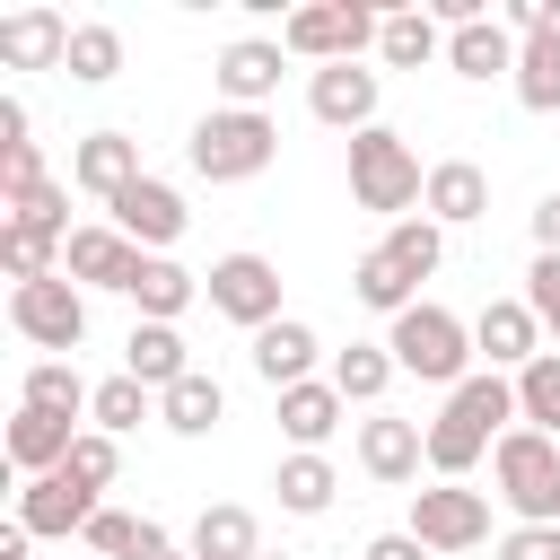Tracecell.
Masks as SVG:
<instances>
[{"mask_svg": "<svg viewBox=\"0 0 560 560\" xmlns=\"http://www.w3.org/2000/svg\"><path fill=\"white\" fill-rule=\"evenodd\" d=\"M26 140V96H0V149Z\"/></svg>", "mask_w": 560, "mask_h": 560, "instance_id": "cell-46", "label": "cell"}, {"mask_svg": "<svg viewBox=\"0 0 560 560\" xmlns=\"http://www.w3.org/2000/svg\"><path fill=\"white\" fill-rule=\"evenodd\" d=\"M472 350H481L499 376H516V368H534L551 341H542V324H534V306H525V298H490V306L472 315Z\"/></svg>", "mask_w": 560, "mask_h": 560, "instance_id": "cell-12", "label": "cell"}, {"mask_svg": "<svg viewBox=\"0 0 560 560\" xmlns=\"http://www.w3.org/2000/svg\"><path fill=\"white\" fill-rule=\"evenodd\" d=\"M131 306H140V324H175L192 298H201V271H184L175 254H140V271H131V289H122Z\"/></svg>", "mask_w": 560, "mask_h": 560, "instance_id": "cell-22", "label": "cell"}, {"mask_svg": "<svg viewBox=\"0 0 560 560\" xmlns=\"http://www.w3.org/2000/svg\"><path fill=\"white\" fill-rule=\"evenodd\" d=\"M534 254H560V192L534 201Z\"/></svg>", "mask_w": 560, "mask_h": 560, "instance_id": "cell-45", "label": "cell"}, {"mask_svg": "<svg viewBox=\"0 0 560 560\" xmlns=\"http://www.w3.org/2000/svg\"><path fill=\"white\" fill-rule=\"evenodd\" d=\"M201 298H210V315L262 332V324H280V262L271 254H219L201 271Z\"/></svg>", "mask_w": 560, "mask_h": 560, "instance_id": "cell-6", "label": "cell"}, {"mask_svg": "<svg viewBox=\"0 0 560 560\" xmlns=\"http://www.w3.org/2000/svg\"><path fill=\"white\" fill-rule=\"evenodd\" d=\"M420 210H429L438 228H472V219L490 210V175H481L472 158H438V166H429V192H420Z\"/></svg>", "mask_w": 560, "mask_h": 560, "instance_id": "cell-21", "label": "cell"}, {"mask_svg": "<svg viewBox=\"0 0 560 560\" xmlns=\"http://www.w3.org/2000/svg\"><path fill=\"white\" fill-rule=\"evenodd\" d=\"M26 542H35V534H26L18 516H9V525H0V560H26Z\"/></svg>", "mask_w": 560, "mask_h": 560, "instance_id": "cell-47", "label": "cell"}, {"mask_svg": "<svg viewBox=\"0 0 560 560\" xmlns=\"http://www.w3.org/2000/svg\"><path fill=\"white\" fill-rule=\"evenodd\" d=\"M315 359H324V341H315V324H298V315H280V324H262V332H254V376H262L271 394L306 385V376H315Z\"/></svg>", "mask_w": 560, "mask_h": 560, "instance_id": "cell-19", "label": "cell"}, {"mask_svg": "<svg viewBox=\"0 0 560 560\" xmlns=\"http://www.w3.org/2000/svg\"><path fill=\"white\" fill-rule=\"evenodd\" d=\"M0 262H9V289H26V280H52L61 271V245L52 236H26V228H0Z\"/></svg>", "mask_w": 560, "mask_h": 560, "instance_id": "cell-39", "label": "cell"}, {"mask_svg": "<svg viewBox=\"0 0 560 560\" xmlns=\"http://www.w3.org/2000/svg\"><path fill=\"white\" fill-rule=\"evenodd\" d=\"M184 551H192V560H254V551H262V525H254V508H236V499H210V508L192 516Z\"/></svg>", "mask_w": 560, "mask_h": 560, "instance_id": "cell-24", "label": "cell"}, {"mask_svg": "<svg viewBox=\"0 0 560 560\" xmlns=\"http://www.w3.org/2000/svg\"><path fill=\"white\" fill-rule=\"evenodd\" d=\"M429 192V166L411 158V140L402 131H359L350 140V201L359 210H376V219H411V201Z\"/></svg>", "mask_w": 560, "mask_h": 560, "instance_id": "cell-4", "label": "cell"}, {"mask_svg": "<svg viewBox=\"0 0 560 560\" xmlns=\"http://www.w3.org/2000/svg\"><path fill=\"white\" fill-rule=\"evenodd\" d=\"M254 560H289V551H254Z\"/></svg>", "mask_w": 560, "mask_h": 560, "instance_id": "cell-49", "label": "cell"}, {"mask_svg": "<svg viewBox=\"0 0 560 560\" xmlns=\"http://www.w3.org/2000/svg\"><path fill=\"white\" fill-rule=\"evenodd\" d=\"M105 210H114V228H122L140 254H166V245L192 228V210H184V192H175L166 175H140V184H131L122 201H105Z\"/></svg>", "mask_w": 560, "mask_h": 560, "instance_id": "cell-10", "label": "cell"}, {"mask_svg": "<svg viewBox=\"0 0 560 560\" xmlns=\"http://www.w3.org/2000/svg\"><path fill=\"white\" fill-rule=\"evenodd\" d=\"M70 446H79V420H61V411H35V402H18V420H9V464H18L26 481L61 472V464H70Z\"/></svg>", "mask_w": 560, "mask_h": 560, "instance_id": "cell-20", "label": "cell"}, {"mask_svg": "<svg viewBox=\"0 0 560 560\" xmlns=\"http://www.w3.org/2000/svg\"><path fill=\"white\" fill-rule=\"evenodd\" d=\"M271 490H280V508H289V516H324V508H332V490H341V472H332V455H280Z\"/></svg>", "mask_w": 560, "mask_h": 560, "instance_id": "cell-31", "label": "cell"}, {"mask_svg": "<svg viewBox=\"0 0 560 560\" xmlns=\"http://www.w3.org/2000/svg\"><path fill=\"white\" fill-rule=\"evenodd\" d=\"M516 420L560 438V350H542L534 368H516Z\"/></svg>", "mask_w": 560, "mask_h": 560, "instance_id": "cell-34", "label": "cell"}, {"mask_svg": "<svg viewBox=\"0 0 560 560\" xmlns=\"http://www.w3.org/2000/svg\"><path fill=\"white\" fill-rule=\"evenodd\" d=\"M376 52H385V70L446 61V26H438L429 9H385V26H376Z\"/></svg>", "mask_w": 560, "mask_h": 560, "instance_id": "cell-28", "label": "cell"}, {"mask_svg": "<svg viewBox=\"0 0 560 560\" xmlns=\"http://www.w3.org/2000/svg\"><path fill=\"white\" fill-rule=\"evenodd\" d=\"M350 298H359V306H376V315L394 324L402 306H420V280H411V271H402L385 245H368V254L350 262Z\"/></svg>", "mask_w": 560, "mask_h": 560, "instance_id": "cell-29", "label": "cell"}, {"mask_svg": "<svg viewBox=\"0 0 560 560\" xmlns=\"http://www.w3.org/2000/svg\"><path fill=\"white\" fill-rule=\"evenodd\" d=\"M18 402H35V411H61V420H79V411L96 402V385H79V368H70V359H35V368L18 376Z\"/></svg>", "mask_w": 560, "mask_h": 560, "instance_id": "cell-33", "label": "cell"}, {"mask_svg": "<svg viewBox=\"0 0 560 560\" xmlns=\"http://www.w3.org/2000/svg\"><path fill=\"white\" fill-rule=\"evenodd\" d=\"M35 184H52V175H44V149H35V140L0 149V201H18V192H35Z\"/></svg>", "mask_w": 560, "mask_h": 560, "instance_id": "cell-42", "label": "cell"}, {"mask_svg": "<svg viewBox=\"0 0 560 560\" xmlns=\"http://www.w3.org/2000/svg\"><path fill=\"white\" fill-rule=\"evenodd\" d=\"M341 385L332 376H306V385H289L280 394V438H289V455H324L332 446V429H341Z\"/></svg>", "mask_w": 560, "mask_h": 560, "instance_id": "cell-18", "label": "cell"}, {"mask_svg": "<svg viewBox=\"0 0 560 560\" xmlns=\"http://www.w3.org/2000/svg\"><path fill=\"white\" fill-rule=\"evenodd\" d=\"M490 446H499V438H490V429H481L472 411H455V402H446V411L429 420V472H438V481H464V472H472V464H481Z\"/></svg>", "mask_w": 560, "mask_h": 560, "instance_id": "cell-27", "label": "cell"}, {"mask_svg": "<svg viewBox=\"0 0 560 560\" xmlns=\"http://www.w3.org/2000/svg\"><path fill=\"white\" fill-rule=\"evenodd\" d=\"M70 18L61 9H9L0 18V70H61L70 61Z\"/></svg>", "mask_w": 560, "mask_h": 560, "instance_id": "cell-15", "label": "cell"}, {"mask_svg": "<svg viewBox=\"0 0 560 560\" xmlns=\"http://www.w3.org/2000/svg\"><path fill=\"white\" fill-rule=\"evenodd\" d=\"M376 9H359V0H306V9H289L280 18V52L289 61H315V70H332V61H359L368 44H376Z\"/></svg>", "mask_w": 560, "mask_h": 560, "instance_id": "cell-5", "label": "cell"}, {"mask_svg": "<svg viewBox=\"0 0 560 560\" xmlns=\"http://www.w3.org/2000/svg\"><path fill=\"white\" fill-rule=\"evenodd\" d=\"M61 271H70L79 289H131V271H140V245H131L114 219H96V228H79V236L61 245Z\"/></svg>", "mask_w": 560, "mask_h": 560, "instance_id": "cell-17", "label": "cell"}, {"mask_svg": "<svg viewBox=\"0 0 560 560\" xmlns=\"http://www.w3.org/2000/svg\"><path fill=\"white\" fill-rule=\"evenodd\" d=\"M499 560H560V525H508Z\"/></svg>", "mask_w": 560, "mask_h": 560, "instance_id": "cell-43", "label": "cell"}, {"mask_svg": "<svg viewBox=\"0 0 560 560\" xmlns=\"http://www.w3.org/2000/svg\"><path fill=\"white\" fill-rule=\"evenodd\" d=\"M525 306H534L542 341L560 350V254H534V271H525Z\"/></svg>", "mask_w": 560, "mask_h": 560, "instance_id": "cell-41", "label": "cell"}, {"mask_svg": "<svg viewBox=\"0 0 560 560\" xmlns=\"http://www.w3.org/2000/svg\"><path fill=\"white\" fill-rule=\"evenodd\" d=\"M359 560H429V542H420V534H376Z\"/></svg>", "mask_w": 560, "mask_h": 560, "instance_id": "cell-44", "label": "cell"}, {"mask_svg": "<svg viewBox=\"0 0 560 560\" xmlns=\"http://www.w3.org/2000/svg\"><path fill=\"white\" fill-rule=\"evenodd\" d=\"M158 420H166L175 438H210V429L228 420V385H219L210 368H192L184 385H166V394H158Z\"/></svg>", "mask_w": 560, "mask_h": 560, "instance_id": "cell-26", "label": "cell"}, {"mask_svg": "<svg viewBox=\"0 0 560 560\" xmlns=\"http://www.w3.org/2000/svg\"><path fill=\"white\" fill-rule=\"evenodd\" d=\"M385 254H394L411 280H438V262H446V228H438L429 210H420V219H394V228H385Z\"/></svg>", "mask_w": 560, "mask_h": 560, "instance_id": "cell-37", "label": "cell"}, {"mask_svg": "<svg viewBox=\"0 0 560 560\" xmlns=\"http://www.w3.org/2000/svg\"><path fill=\"white\" fill-rule=\"evenodd\" d=\"M446 70L455 79H516V35L499 18H472V26L446 35Z\"/></svg>", "mask_w": 560, "mask_h": 560, "instance_id": "cell-25", "label": "cell"}, {"mask_svg": "<svg viewBox=\"0 0 560 560\" xmlns=\"http://www.w3.org/2000/svg\"><path fill=\"white\" fill-rule=\"evenodd\" d=\"M149 411H158V394H149L140 376H105V385H96V402H88V420H96L105 438H122V429H140Z\"/></svg>", "mask_w": 560, "mask_h": 560, "instance_id": "cell-38", "label": "cell"}, {"mask_svg": "<svg viewBox=\"0 0 560 560\" xmlns=\"http://www.w3.org/2000/svg\"><path fill=\"white\" fill-rule=\"evenodd\" d=\"M516 105L525 114H560V26L551 35H534V44H516Z\"/></svg>", "mask_w": 560, "mask_h": 560, "instance_id": "cell-32", "label": "cell"}, {"mask_svg": "<svg viewBox=\"0 0 560 560\" xmlns=\"http://www.w3.org/2000/svg\"><path fill=\"white\" fill-rule=\"evenodd\" d=\"M9 219L0 228H26V236H52V245H70L79 228H70V192L61 184H35V192H18V201H0Z\"/></svg>", "mask_w": 560, "mask_h": 560, "instance_id": "cell-36", "label": "cell"}, {"mask_svg": "<svg viewBox=\"0 0 560 560\" xmlns=\"http://www.w3.org/2000/svg\"><path fill=\"white\" fill-rule=\"evenodd\" d=\"M280 61H289V52H280V35H236V44L219 52V70H210V79H219V96H228V105L262 114V105L280 96Z\"/></svg>", "mask_w": 560, "mask_h": 560, "instance_id": "cell-14", "label": "cell"}, {"mask_svg": "<svg viewBox=\"0 0 560 560\" xmlns=\"http://www.w3.org/2000/svg\"><path fill=\"white\" fill-rule=\"evenodd\" d=\"M332 385H341V402H385V385L402 376L394 368V350L385 341H350V350H332V368H324Z\"/></svg>", "mask_w": 560, "mask_h": 560, "instance_id": "cell-30", "label": "cell"}, {"mask_svg": "<svg viewBox=\"0 0 560 560\" xmlns=\"http://www.w3.org/2000/svg\"><path fill=\"white\" fill-rule=\"evenodd\" d=\"M140 175H149V166H140V140H131V131H88V140L70 149V184L96 192V201H122Z\"/></svg>", "mask_w": 560, "mask_h": 560, "instance_id": "cell-16", "label": "cell"}, {"mask_svg": "<svg viewBox=\"0 0 560 560\" xmlns=\"http://www.w3.org/2000/svg\"><path fill=\"white\" fill-rule=\"evenodd\" d=\"M9 324H18V341H35V350H79V341H88V289H79L70 271L26 280V289H9Z\"/></svg>", "mask_w": 560, "mask_h": 560, "instance_id": "cell-7", "label": "cell"}, {"mask_svg": "<svg viewBox=\"0 0 560 560\" xmlns=\"http://www.w3.org/2000/svg\"><path fill=\"white\" fill-rule=\"evenodd\" d=\"M420 464H429V429L420 420H394V411H368L359 420V472L368 481L402 490V481H420Z\"/></svg>", "mask_w": 560, "mask_h": 560, "instance_id": "cell-11", "label": "cell"}, {"mask_svg": "<svg viewBox=\"0 0 560 560\" xmlns=\"http://www.w3.org/2000/svg\"><path fill=\"white\" fill-rule=\"evenodd\" d=\"M385 350H394V368H402V376L446 385V394H455V385L472 376V359H481V350H472V324H464V315H446V306H429V298H420V306H402V315L385 324Z\"/></svg>", "mask_w": 560, "mask_h": 560, "instance_id": "cell-2", "label": "cell"}, {"mask_svg": "<svg viewBox=\"0 0 560 560\" xmlns=\"http://www.w3.org/2000/svg\"><path fill=\"white\" fill-rule=\"evenodd\" d=\"M429 551H472L490 542V490H464V481H438V490H411V525Z\"/></svg>", "mask_w": 560, "mask_h": 560, "instance_id": "cell-8", "label": "cell"}, {"mask_svg": "<svg viewBox=\"0 0 560 560\" xmlns=\"http://www.w3.org/2000/svg\"><path fill=\"white\" fill-rule=\"evenodd\" d=\"M79 88H105L114 70H122V26H105V18H88L79 35H70V61H61Z\"/></svg>", "mask_w": 560, "mask_h": 560, "instance_id": "cell-35", "label": "cell"}, {"mask_svg": "<svg viewBox=\"0 0 560 560\" xmlns=\"http://www.w3.org/2000/svg\"><path fill=\"white\" fill-rule=\"evenodd\" d=\"M490 481H499V508L516 525H560V438L542 429H508L490 446Z\"/></svg>", "mask_w": 560, "mask_h": 560, "instance_id": "cell-3", "label": "cell"}, {"mask_svg": "<svg viewBox=\"0 0 560 560\" xmlns=\"http://www.w3.org/2000/svg\"><path fill=\"white\" fill-rule=\"evenodd\" d=\"M376 96H385V79L376 70H359V61H332V70H315L306 79V114L324 122V131H376Z\"/></svg>", "mask_w": 560, "mask_h": 560, "instance_id": "cell-9", "label": "cell"}, {"mask_svg": "<svg viewBox=\"0 0 560 560\" xmlns=\"http://www.w3.org/2000/svg\"><path fill=\"white\" fill-rule=\"evenodd\" d=\"M158 560H192V551H184V542H166V551H158Z\"/></svg>", "mask_w": 560, "mask_h": 560, "instance_id": "cell-48", "label": "cell"}, {"mask_svg": "<svg viewBox=\"0 0 560 560\" xmlns=\"http://www.w3.org/2000/svg\"><path fill=\"white\" fill-rule=\"evenodd\" d=\"M122 376H140L149 394L184 385V376H192V350H184V332H175V324H131V341H122Z\"/></svg>", "mask_w": 560, "mask_h": 560, "instance_id": "cell-23", "label": "cell"}, {"mask_svg": "<svg viewBox=\"0 0 560 560\" xmlns=\"http://www.w3.org/2000/svg\"><path fill=\"white\" fill-rule=\"evenodd\" d=\"M105 499L88 490V481H70V472H44V481H26L18 490V525L35 534V542H61V534H88V516H96Z\"/></svg>", "mask_w": 560, "mask_h": 560, "instance_id": "cell-13", "label": "cell"}, {"mask_svg": "<svg viewBox=\"0 0 560 560\" xmlns=\"http://www.w3.org/2000/svg\"><path fill=\"white\" fill-rule=\"evenodd\" d=\"M61 472H70V481H88V490L105 499V490L122 481V446H114L105 429H79V446H70V464H61Z\"/></svg>", "mask_w": 560, "mask_h": 560, "instance_id": "cell-40", "label": "cell"}, {"mask_svg": "<svg viewBox=\"0 0 560 560\" xmlns=\"http://www.w3.org/2000/svg\"><path fill=\"white\" fill-rule=\"evenodd\" d=\"M184 158H192L201 184H254V175L280 158V122H271V114H245V105H210V114L192 122Z\"/></svg>", "mask_w": 560, "mask_h": 560, "instance_id": "cell-1", "label": "cell"}]
</instances>
